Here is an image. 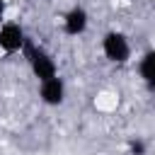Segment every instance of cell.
<instances>
[{"mask_svg":"<svg viewBox=\"0 0 155 155\" xmlns=\"http://www.w3.org/2000/svg\"><path fill=\"white\" fill-rule=\"evenodd\" d=\"M2 17H5V0H0V22H2Z\"/></svg>","mask_w":155,"mask_h":155,"instance_id":"obj_7","label":"cell"},{"mask_svg":"<svg viewBox=\"0 0 155 155\" xmlns=\"http://www.w3.org/2000/svg\"><path fill=\"white\" fill-rule=\"evenodd\" d=\"M87 24H90V17H87L85 7H80V5L70 7V10L63 15V31H65V34H70V36L82 34V31L87 29Z\"/></svg>","mask_w":155,"mask_h":155,"instance_id":"obj_5","label":"cell"},{"mask_svg":"<svg viewBox=\"0 0 155 155\" xmlns=\"http://www.w3.org/2000/svg\"><path fill=\"white\" fill-rule=\"evenodd\" d=\"M138 70H140V78H143V82L148 85V90L155 92V51H148V53L140 58Z\"/></svg>","mask_w":155,"mask_h":155,"instance_id":"obj_6","label":"cell"},{"mask_svg":"<svg viewBox=\"0 0 155 155\" xmlns=\"http://www.w3.org/2000/svg\"><path fill=\"white\" fill-rule=\"evenodd\" d=\"M102 53L111 63H126L131 58V44L121 31H109L102 39Z\"/></svg>","mask_w":155,"mask_h":155,"instance_id":"obj_2","label":"cell"},{"mask_svg":"<svg viewBox=\"0 0 155 155\" xmlns=\"http://www.w3.org/2000/svg\"><path fill=\"white\" fill-rule=\"evenodd\" d=\"M27 44V34L24 29L17 24V22H5L0 27V48L5 53H15V51H22Z\"/></svg>","mask_w":155,"mask_h":155,"instance_id":"obj_3","label":"cell"},{"mask_svg":"<svg viewBox=\"0 0 155 155\" xmlns=\"http://www.w3.org/2000/svg\"><path fill=\"white\" fill-rule=\"evenodd\" d=\"M39 97H41V102L48 104V107L63 104V99H65V82H63L58 75H53V78H48V80H41V82H39Z\"/></svg>","mask_w":155,"mask_h":155,"instance_id":"obj_4","label":"cell"},{"mask_svg":"<svg viewBox=\"0 0 155 155\" xmlns=\"http://www.w3.org/2000/svg\"><path fill=\"white\" fill-rule=\"evenodd\" d=\"M22 51H24V56H27V61H29V68H31V73H34V78H36L39 82L58 75V65H56L53 56H51L46 48L36 46V44H31V41L27 39V44H24Z\"/></svg>","mask_w":155,"mask_h":155,"instance_id":"obj_1","label":"cell"}]
</instances>
